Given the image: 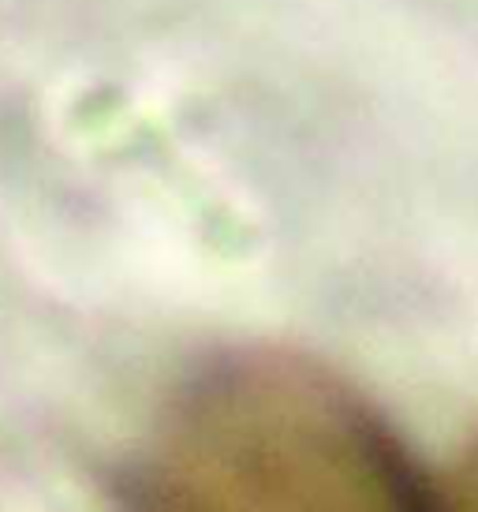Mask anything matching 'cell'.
I'll return each mask as SVG.
<instances>
[{
	"mask_svg": "<svg viewBox=\"0 0 478 512\" xmlns=\"http://www.w3.org/2000/svg\"><path fill=\"white\" fill-rule=\"evenodd\" d=\"M120 512H437L352 389L292 356L247 352L183 385Z\"/></svg>",
	"mask_w": 478,
	"mask_h": 512,
	"instance_id": "cell-1",
	"label": "cell"
},
{
	"mask_svg": "<svg viewBox=\"0 0 478 512\" xmlns=\"http://www.w3.org/2000/svg\"><path fill=\"white\" fill-rule=\"evenodd\" d=\"M471 494H475V512H478V456H475V468H471Z\"/></svg>",
	"mask_w": 478,
	"mask_h": 512,
	"instance_id": "cell-2",
	"label": "cell"
}]
</instances>
